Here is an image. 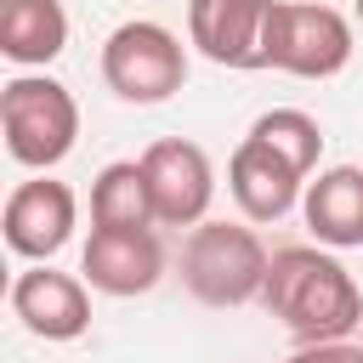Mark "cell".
I'll list each match as a JSON object with an SVG mask.
<instances>
[{
	"label": "cell",
	"mask_w": 363,
	"mask_h": 363,
	"mask_svg": "<svg viewBox=\"0 0 363 363\" xmlns=\"http://www.w3.org/2000/svg\"><path fill=\"white\" fill-rule=\"evenodd\" d=\"M289 363H363L357 340H323V346H301Z\"/></svg>",
	"instance_id": "2e32d148"
},
{
	"label": "cell",
	"mask_w": 363,
	"mask_h": 363,
	"mask_svg": "<svg viewBox=\"0 0 363 363\" xmlns=\"http://www.w3.org/2000/svg\"><path fill=\"white\" fill-rule=\"evenodd\" d=\"M301 221L323 250H363V164H329L301 193Z\"/></svg>",
	"instance_id": "7c38bea8"
},
{
	"label": "cell",
	"mask_w": 363,
	"mask_h": 363,
	"mask_svg": "<svg viewBox=\"0 0 363 363\" xmlns=\"http://www.w3.org/2000/svg\"><path fill=\"white\" fill-rule=\"evenodd\" d=\"M11 318L34 340H79L91 329V284L74 272H57L51 261H34L11 284Z\"/></svg>",
	"instance_id": "9c48e42d"
},
{
	"label": "cell",
	"mask_w": 363,
	"mask_h": 363,
	"mask_svg": "<svg viewBox=\"0 0 363 363\" xmlns=\"http://www.w3.org/2000/svg\"><path fill=\"white\" fill-rule=\"evenodd\" d=\"M357 346H363V323H357Z\"/></svg>",
	"instance_id": "e0dca14e"
},
{
	"label": "cell",
	"mask_w": 363,
	"mask_h": 363,
	"mask_svg": "<svg viewBox=\"0 0 363 363\" xmlns=\"http://www.w3.org/2000/svg\"><path fill=\"white\" fill-rule=\"evenodd\" d=\"M0 136L23 170H51L79 142V102L51 74H17L0 85Z\"/></svg>",
	"instance_id": "3957f363"
},
{
	"label": "cell",
	"mask_w": 363,
	"mask_h": 363,
	"mask_svg": "<svg viewBox=\"0 0 363 363\" xmlns=\"http://www.w3.org/2000/svg\"><path fill=\"white\" fill-rule=\"evenodd\" d=\"M227 187H233V204L244 210V221L261 227V221H284L301 204L306 176L284 153H272L261 136H244L233 147V159H227Z\"/></svg>",
	"instance_id": "30bf717a"
},
{
	"label": "cell",
	"mask_w": 363,
	"mask_h": 363,
	"mask_svg": "<svg viewBox=\"0 0 363 363\" xmlns=\"http://www.w3.org/2000/svg\"><path fill=\"white\" fill-rule=\"evenodd\" d=\"M74 221H79V204H74V187L57 182V176H34V182H17L6 210H0V233H6V250L23 255V261H51L68 238H74Z\"/></svg>",
	"instance_id": "52a82bcc"
},
{
	"label": "cell",
	"mask_w": 363,
	"mask_h": 363,
	"mask_svg": "<svg viewBox=\"0 0 363 363\" xmlns=\"http://www.w3.org/2000/svg\"><path fill=\"white\" fill-rule=\"evenodd\" d=\"M352 62V23L318 0H267L261 23V68L295 79H335Z\"/></svg>",
	"instance_id": "277c9868"
},
{
	"label": "cell",
	"mask_w": 363,
	"mask_h": 363,
	"mask_svg": "<svg viewBox=\"0 0 363 363\" xmlns=\"http://www.w3.org/2000/svg\"><path fill=\"white\" fill-rule=\"evenodd\" d=\"M68 45L62 0H0V57L17 68H45Z\"/></svg>",
	"instance_id": "4fadbf2b"
},
{
	"label": "cell",
	"mask_w": 363,
	"mask_h": 363,
	"mask_svg": "<svg viewBox=\"0 0 363 363\" xmlns=\"http://www.w3.org/2000/svg\"><path fill=\"white\" fill-rule=\"evenodd\" d=\"M250 136H261L272 153H284V159L312 182V170H318V159H323V125H318L306 108H272V113H261V119L250 125Z\"/></svg>",
	"instance_id": "9a60e30c"
},
{
	"label": "cell",
	"mask_w": 363,
	"mask_h": 363,
	"mask_svg": "<svg viewBox=\"0 0 363 363\" xmlns=\"http://www.w3.org/2000/svg\"><path fill=\"white\" fill-rule=\"evenodd\" d=\"M102 85L130 102V108H159L170 102L182 85H187V45L164 28V23H147V17H130L119 23L108 40H102Z\"/></svg>",
	"instance_id": "5b68a950"
},
{
	"label": "cell",
	"mask_w": 363,
	"mask_h": 363,
	"mask_svg": "<svg viewBox=\"0 0 363 363\" xmlns=\"http://www.w3.org/2000/svg\"><path fill=\"white\" fill-rule=\"evenodd\" d=\"M91 227H159L142 159H113L91 182Z\"/></svg>",
	"instance_id": "5bb4252c"
},
{
	"label": "cell",
	"mask_w": 363,
	"mask_h": 363,
	"mask_svg": "<svg viewBox=\"0 0 363 363\" xmlns=\"http://www.w3.org/2000/svg\"><path fill=\"white\" fill-rule=\"evenodd\" d=\"M267 244L255 227L244 221H199L182 244V284L199 306H250L261 301V284H267Z\"/></svg>",
	"instance_id": "7a4b0ae2"
},
{
	"label": "cell",
	"mask_w": 363,
	"mask_h": 363,
	"mask_svg": "<svg viewBox=\"0 0 363 363\" xmlns=\"http://www.w3.org/2000/svg\"><path fill=\"white\" fill-rule=\"evenodd\" d=\"M267 0H187V45L216 68H261Z\"/></svg>",
	"instance_id": "8fae6325"
},
{
	"label": "cell",
	"mask_w": 363,
	"mask_h": 363,
	"mask_svg": "<svg viewBox=\"0 0 363 363\" xmlns=\"http://www.w3.org/2000/svg\"><path fill=\"white\" fill-rule=\"evenodd\" d=\"M261 306L301 346L352 340L363 323V289L352 284V272L329 250H312V244H289L272 255L267 284H261Z\"/></svg>",
	"instance_id": "6da1fadb"
},
{
	"label": "cell",
	"mask_w": 363,
	"mask_h": 363,
	"mask_svg": "<svg viewBox=\"0 0 363 363\" xmlns=\"http://www.w3.org/2000/svg\"><path fill=\"white\" fill-rule=\"evenodd\" d=\"M142 176H147V199H153V221L159 227H199V221H210L216 170H210V153L199 142H187V136L147 142Z\"/></svg>",
	"instance_id": "8992f818"
},
{
	"label": "cell",
	"mask_w": 363,
	"mask_h": 363,
	"mask_svg": "<svg viewBox=\"0 0 363 363\" xmlns=\"http://www.w3.org/2000/svg\"><path fill=\"white\" fill-rule=\"evenodd\" d=\"M79 278L96 295H147L164 278V244L153 227H91L79 250Z\"/></svg>",
	"instance_id": "ba28073f"
},
{
	"label": "cell",
	"mask_w": 363,
	"mask_h": 363,
	"mask_svg": "<svg viewBox=\"0 0 363 363\" xmlns=\"http://www.w3.org/2000/svg\"><path fill=\"white\" fill-rule=\"evenodd\" d=\"M357 23H363V0H357Z\"/></svg>",
	"instance_id": "ac0fdd59"
}]
</instances>
